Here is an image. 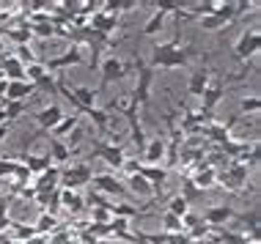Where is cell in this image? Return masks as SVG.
Masks as SVG:
<instances>
[{
    "instance_id": "cell-32",
    "label": "cell",
    "mask_w": 261,
    "mask_h": 244,
    "mask_svg": "<svg viewBox=\"0 0 261 244\" xmlns=\"http://www.w3.org/2000/svg\"><path fill=\"white\" fill-rule=\"evenodd\" d=\"M165 211H168V214H176V217H181V220H185L187 214H190V206H187L185 200L179 198V195H176V198H171V203H168Z\"/></svg>"
},
{
    "instance_id": "cell-21",
    "label": "cell",
    "mask_w": 261,
    "mask_h": 244,
    "mask_svg": "<svg viewBox=\"0 0 261 244\" xmlns=\"http://www.w3.org/2000/svg\"><path fill=\"white\" fill-rule=\"evenodd\" d=\"M50 159H53L55 167L66 165L69 159H72V148H69L63 140H58V137H50Z\"/></svg>"
},
{
    "instance_id": "cell-2",
    "label": "cell",
    "mask_w": 261,
    "mask_h": 244,
    "mask_svg": "<svg viewBox=\"0 0 261 244\" xmlns=\"http://www.w3.org/2000/svg\"><path fill=\"white\" fill-rule=\"evenodd\" d=\"M248 176H250V167H248V165L228 159V162H225V170L217 173V181H220L225 190L237 192V190H242V187L248 184Z\"/></svg>"
},
{
    "instance_id": "cell-4",
    "label": "cell",
    "mask_w": 261,
    "mask_h": 244,
    "mask_svg": "<svg viewBox=\"0 0 261 244\" xmlns=\"http://www.w3.org/2000/svg\"><path fill=\"white\" fill-rule=\"evenodd\" d=\"M91 178H94V173H91V167L83 162V165H74L69 167L66 173H61V190H74L83 184H91Z\"/></svg>"
},
{
    "instance_id": "cell-10",
    "label": "cell",
    "mask_w": 261,
    "mask_h": 244,
    "mask_svg": "<svg viewBox=\"0 0 261 244\" xmlns=\"http://www.w3.org/2000/svg\"><path fill=\"white\" fill-rule=\"evenodd\" d=\"M239 121V115H234V118H231V121L228 124H217V121H209L206 124V127H203L201 132H203V135H206L209 137V140H215V143H228L231 140V127H234V124Z\"/></svg>"
},
{
    "instance_id": "cell-8",
    "label": "cell",
    "mask_w": 261,
    "mask_h": 244,
    "mask_svg": "<svg viewBox=\"0 0 261 244\" xmlns=\"http://www.w3.org/2000/svg\"><path fill=\"white\" fill-rule=\"evenodd\" d=\"M91 157H99L105 159L113 170H121L124 162H126V157H124V148L121 145H108V143H96L94 145V151H91Z\"/></svg>"
},
{
    "instance_id": "cell-25",
    "label": "cell",
    "mask_w": 261,
    "mask_h": 244,
    "mask_svg": "<svg viewBox=\"0 0 261 244\" xmlns=\"http://www.w3.org/2000/svg\"><path fill=\"white\" fill-rule=\"evenodd\" d=\"M3 36L14 39V41H17V47H28V41L33 39V33H31V25L25 22V25H19V27H6Z\"/></svg>"
},
{
    "instance_id": "cell-30",
    "label": "cell",
    "mask_w": 261,
    "mask_h": 244,
    "mask_svg": "<svg viewBox=\"0 0 261 244\" xmlns=\"http://www.w3.org/2000/svg\"><path fill=\"white\" fill-rule=\"evenodd\" d=\"M77 121H80V115H63V121L53 129V137H58V140H61V137H66L72 129H77Z\"/></svg>"
},
{
    "instance_id": "cell-18",
    "label": "cell",
    "mask_w": 261,
    "mask_h": 244,
    "mask_svg": "<svg viewBox=\"0 0 261 244\" xmlns=\"http://www.w3.org/2000/svg\"><path fill=\"white\" fill-rule=\"evenodd\" d=\"M3 77L9 82H22L25 80V64H19L14 55H3Z\"/></svg>"
},
{
    "instance_id": "cell-15",
    "label": "cell",
    "mask_w": 261,
    "mask_h": 244,
    "mask_svg": "<svg viewBox=\"0 0 261 244\" xmlns=\"http://www.w3.org/2000/svg\"><path fill=\"white\" fill-rule=\"evenodd\" d=\"M209 85H212V72H209L206 66H201L198 72L190 74V80H187V94H190V96H201Z\"/></svg>"
},
{
    "instance_id": "cell-47",
    "label": "cell",
    "mask_w": 261,
    "mask_h": 244,
    "mask_svg": "<svg viewBox=\"0 0 261 244\" xmlns=\"http://www.w3.org/2000/svg\"><path fill=\"white\" fill-rule=\"evenodd\" d=\"M0 39H3V30H0Z\"/></svg>"
},
{
    "instance_id": "cell-39",
    "label": "cell",
    "mask_w": 261,
    "mask_h": 244,
    "mask_svg": "<svg viewBox=\"0 0 261 244\" xmlns=\"http://www.w3.org/2000/svg\"><path fill=\"white\" fill-rule=\"evenodd\" d=\"M201 27H203V30H220V27H225V22L220 17L212 14V17H201Z\"/></svg>"
},
{
    "instance_id": "cell-11",
    "label": "cell",
    "mask_w": 261,
    "mask_h": 244,
    "mask_svg": "<svg viewBox=\"0 0 261 244\" xmlns=\"http://www.w3.org/2000/svg\"><path fill=\"white\" fill-rule=\"evenodd\" d=\"M91 184L96 187V192L99 195H129V190H126V184H121L116 176H94L91 178Z\"/></svg>"
},
{
    "instance_id": "cell-24",
    "label": "cell",
    "mask_w": 261,
    "mask_h": 244,
    "mask_svg": "<svg viewBox=\"0 0 261 244\" xmlns=\"http://www.w3.org/2000/svg\"><path fill=\"white\" fill-rule=\"evenodd\" d=\"M129 184H126V190H129V195H138V198H154V192H151V187H149V181H146L143 176H129L126 178Z\"/></svg>"
},
{
    "instance_id": "cell-31",
    "label": "cell",
    "mask_w": 261,
    "mask_h": 244,
    "mask_svg": "<svg viewBox=\"0 0 261 244\" xmlns=\"http://www.w3.org/2000/svg\"><path fill=\"white\" fill-rule=\"evenodd\" d=\"M162 22H165V11L162 9H157L154 11V17L146 22V27H143V36H154L157 30H162Z\"/></svg>"
},
{
    "instance_id": "cell-46",
    "label": "cell",
    "mask_w": 261,
    "mask_h": 244,
    "mask_svg": "<svg viewBox=\"0 0 261 244\" xmlns=\"http://www.w3.org/2000/svg\"><path fill=\"white\" fill-rule=\"evenodd\" d=\"M0 77H3V55H0Z\"/></svg>"
},
{
    "instance_id": "cell-5",
    "label": "cell",
    "mask_w": 261,
    "mask_h": 244,
    "mask_svg": "<svg viewBox=\"0 0 261 244\" xmlns=\"http://www.w3.org/2000/svg\"><path fill=\"white\" fill-rule=\"evenodd\" d=\"M138 176H143L149 181L154 198H160L162 190H165V181H168V167H160V165H140L138 167Z\"/></svg>"
},
{
    "instance_id": "cell-12",
    "label": "cell",
    "mask_w": 261,
    "mask_h": 244,
    "mask_svg": "<svg viewBox=\"0 0 261 244\" xmlns=\"http://www.w3.org/2000/svg\"><path fill=\"white\" fill-rule=\"evenodd\" d=\"M165 151H168V140L165 137H154V140L146 143V148H143V162L140 165H160L162 159H165Z\"/></svg>"
},
{
    "instance_id": "cell-40",
    "label": "cell",
    "mask_w": 261,
    "mask_h": 244,
    "mask_svg": "<svg viewBox=\"0 0 261 244\" xmlns=\"http://www.w3.org/2000/svg\"><path fill=\"white\" fill-rule=\"evenodd\" d=\"M110 220H113V214L108 211V208H94V211H91V222H99V225H108Z\"/></svg>"
},
{
    "instance_id": "cell-37",
    "label": "cell",
    "mask_w": 261,
    "mask_h": 244,
    "mask_svg": "<svg viewBox=\"0 0 261 244\" xmlns=\"http://www.w3.org/2000/svg\"><path fill=\"white\" fill-rule=\"evenodd\" d=\"M0 110H3V118H6V121H11V118H17V115L25 110V102H6Z\"/></svg>"
},
{
    "instance_id": "cell-35",
    "label": "cell",
    "mask_w": 261,
    "mask_h": 244,
    "mask_svg": "<svg viewBox=\"0 0 261 244\" xmlns=\"http://www.w3.org/2000/svg\"><path fill=\"white\" fill-rule=\"evenodd\" d=\"M31 33L39 36V39H50V36L58 33V27H55L53 22H36V25H31Z\"/></svg>"
},
{
    "instance_id": "cell-16",
    "label": "cell",
    "mask_w": 261,
    "mask_h": 244,
    "mask_svg": "<svg viewBox=\"0 0 261 244\" xmlns=\"http://www.w3.org/2000/svg\"><path fill=\"white\" fill-rule=\"evenodd\" d=\"M86 25L91 27V30H96V33H102V36H108L113 27L118 25V17H116V14H105V11L99 9V11H94L91 22H86Z\"/></svg>"
},
{
    "instance_id": "cell-43",
    "label": "cell",
    "mask_w": 261,
    "mask_h": 244,
    "mask_svg": "<svg viewBox=\"0 0 261 244\" xmlns=\"http://www.w3.org/2000/svg\"><path fill=\"white\" fill-rule=\"evenodd\" d=\"M6 90H9V80H6V77H0V99L6 96Z\"/></svg>"
},
{
    "instance_id": "cell-20",
    "label": "cell",
    "mask_w": 261,
    "mask_h": 244,
    "mask_svg": "<svg viewBox=\"0 0 261 244\" xmlns=\"http://www.w3.org/2000/svg\"><path fill=\"white\" fill-rule=\"evenodd\" d=\"M193 184L198 187V190H209V187H215L217 184V167H209L206 162H201L198 165V173H195V178H193Z\"/></svg>"
},
{
    "instance_id": "cell-17",
    "label": "cell",
    "mask_w": 261,
    "mask_h": 244,
    "mask_svg": "<svg viewBox=\"0 0 261 244\" xmlns=\"http://www.w3.org/2000/svg\"><path fill=\"white\" fill-rule=\"evenodd\" d=\"M223 96H225V88L220 85V82H217V85H209L201 94V110H203V113H212V110L223 102Z\"/></svg>"
},
{
    "instance_id": "cell-28",
    "label": "cell",
    "mask_w": 261,
    "mask_h": 244,
    "mask_svg": "<svg viewBox=\"0 0 261 244\" xmlns=\"http://www.w3.org/2000/svg\"><path fill=\"white\" fill-rule=\"evenodd\" d=\"M201 190H198V187H195L193 184V178H185V181H181V192H179V198L181 200H185V203L190 206V203H193V200H198L201 198Z\"/></svg>"
},
{
    "instance_id": "cell-7",
    "label": "cell",
    "mask_w": 261,
    "mask_h": 244,
    "mask_svg": "<svg viewBox=\"0 0 261 244\" xmlns=\"http://www.w3.org/2000/svg\"><path fill=\"white\" fill-rule=\"evenodd\" d=\"M258 47H261V33H258V27H250V30H245L242 36H239L234 50H237L239 60H248V58H253V55L258 52Z\"/></svg>"
},
{
    "instance_id": "cell-9",
    "label": "cell",
    "mask_w": 261,
    "mask_h": 244,
    "mask_svg": "<svg viewBox=\"0 0 261 244\" xmlns=\"http://www.w3.org/2000/svg\"><path fill=\"white\" fill-rule=\"evenodd\" d=\"M83 64V52H80V47H72V50H66V52H61V55H55V58H50L44 64L47 72H61V69H69V66H80Z\"/></svg>"
},
{
    "instance_id": "cell-23",
    "label": "cell",
    "mask_w": 261,
    "mask_h": 244,
    "mask_svg": "<svg viewBox=\"0 0 261 244\" xmlns=\"http://www.w3.org/2000/svg\"><path fill=\"white\" fill-rule=\"evenodd\" d=\"M61 206L66 208L69 214H80L83 208H86V200H83V195L74 192V190H61Z\"/></svg>"
},
{
    "instance_id": "cell-14",
    "label": "cell",
    "mask_w": 261,
    "mask_h": 244,
    "mask_svg": "<svg viewBox=\"0 0 261 244\" xmlns=\"http://www.w3.org/2000/svg\"><path fill=\"white\" fill-rule=\"evenodd\" d=\"M237 214H234V208L231 206H209L206 211H203V222H206L209 228H220L225 225L228 220H234Z\"/></svg>"
},
{
    "instance_id": "cell-1",
    "label": "cell",
    "mask_w": 261,
    "mask_h": 244,
    "mask_svg": "<svg viewBox=\"0 0 261 244\" xmlns=\"http://www.w3.org/2000/svg\"><path fill=\"white\" fill-rule=\"evenodd\" d=\"M190 60V52L187 50H181L179 47V39H173V41H168V44H157L154 47V52H151V69H179V66H185Z\"/></svg>"
},
{
    "instance_id": "cell-34",
    "label": "cell",
    "mask_w": 261,
    "mask_h": 244,
    "mask_svg": "<svg viewBox=\"0 0 261 244\" xmlns=\"http://www.w3.org/2000/svg\"><path fill=\"white\" fill-rule=\"evenodd\" d=\"M162 225H165V233H185V225H181V217H176V214H168L162 217Z\"/></svg>"
},
{
    "instance_id": "cell-36",
    "label": "cell",
    "mask_w": 261,
    "mask_h": 244,
    "mask_svg": "<svg viewBox=\"0 0 261 244\" xmlns=\"http://www.w3.org/2000/svg\"><path fill=\"white\" fill-rule=\"evenodd\" d=\"M217 241L220 244H248V236L234 233V231H220L217 233Z\"/></svg>"
},
{
    "instance_id": "cell-45",
    "label": "cell",
    "mask_w": 261,
    "mask_h": 244,
    "mask_svg": "<svg viewBox=\"0 0 261 244\" xmlns=\"http://www.w3.org/2000/svg\"><path fill=\"white\" fill-rule=\"evenodd\" d=\"M6 135H9V124H0V143H3Z\"/></svg>"
},
{
    "instance_id": "cell-44",
    "label": "cell",
    "mask_w": 261,
    "mask_h": 244,
    "mask_svg": "<svg viewBox=\"0 0 261 244\" xmlns=\"http://www.w3.org/2000/svg\"><path fill=\"white\" fill-rule=\"evenodd\" d=\"M9 211V198H0V217Z\"/></svg>"
},
{
    "instance_id": "cell-42",
    "label": "cell",
    "mask_w": 261,
    "mask_h": 244,
    "mask_svg": "<svg viewBox=\"0 0 261 244\" xmlns=\"http://www.w3.org/2000/svg\"><path fill=\"white\" fill-rule=\"evenodd\" d=\"M11 228H14V220H9V217L3 214V217H0V233H3V231H11Z\"/></svg>"
},
{
    "instance_id": "cell-3",
    "label": "cell",
    "mask_w": 261,
    "mask_h": 244,
    "mask_svg": "<svg viewBox=\"0 0 261 244\" xmlns=\"http://www.w3.org/2000/svg\"><path fill=\"white\" fill-rule=\"evenodd\" d=\"M138 64V80H135V90H132V102L135 104H149V96H151V82H154V69L146 66L143 60H135Z\"/></svg>"
},
{
    "instance_id": "cell-33",
    "label": "cell",
    "mask_w": 261,
    "mask_h": 244,
    "mask_svg": "<svg viewBox=\"0 0 261 244\" xmlns=\"http://www.w3.org/2000/svg\"><path fill=\"white\" fill-rule=\"evenodd\" d=\"M110 214L113 217H121V220H129V217H138V206H126V203H110Z\"/></svg>"
},
{
    "instance_id": "cell-6",
    "label": "cell",
    "mask_w": 261,
    "mask_h": 244,
    "mask_svg": "<svg viewBox=\"0 0 261 244\" xmlns=\"http://www.w3.org/2000/svg\"><path fill=\"white\" fill-rule=\"evenodd\" d=\"M124 77H126V64L118 60L116 55H110V58L102 60V88L99 90L110 88L116 80H124ZM99 90H96V94H99Z\"/></svg>"
},
{
    "instance_id": "cell-29",
    "label": "cell",
    "mask_w": 261,
    "mask_h": 244,
    "mask_svg": "<svg viewBox=\"0 0 261 244\" xmlns=\"http://www.w3.org/2000/svg\"><path fill=\"white\" fill-rule=\"evenodd\" d=\"M83 113H88V115H91V121H94L96 127H99V132H102V135L108 132V127H110V115L105 113V110H99V107H86Z\"/></svg>"
},
{
    "instance_id": "cell-22",
    "label": "cell",
    "mask_w": 261,
    "mask_h": 244,
    "mask_svg": "<svg viewBox=\"0 0 261 244\" xmlns=\"http://www.w3.org/2000/svg\"><path fill=\"white\" fill-rule=\"evenodd\" d=\"M33 82H28V80H22V82H9V90H6V102H25L28 96H33Z\"/></svg>"
},
{
    "instance_id": "cell-27",
    "label": "cell",
    "mask_w": 261,
    "mask_h": 244,
    "mask_svg": "<svg viewBox=\"0 0 261 244\" xmlns=\"http://www.w3.org/2000/svg\"><path fill=\"white\" fill-rule=\"evenodd\" d=\"M33 228H36V233L39 236H47V233H53L55 231V228H58V217H55V214H41V217L36 220V225H33Z\"/></svg>"
},
{
    "instance_id": "cell-41",
    "label": "cell",
    "mask_w": 261,
    "mask_h": 244,
    "mask_svg": "<svg viewBox=\"0 0 261 244\" xmlns=\"http://www.w3.org/2000/svg\"><path fill=\"white\" fill-rule=\"evenodd\" d=\"M258 107H261L258 96H245L242 99V113H258Z\"/></svg>"
},
{
    "instance_id": "cell-26",
    "label": "cell",
    "mask_w": 261,
    "mask_h": 244,
    "mask_svg": "<svg viewBox=\"0 0 261 244\" xmlns=\"http://www.w3.org/2000/svg\"><path fill=\"white\" fill-rule=\"evenodd\" d=\"M11 233H14V239H11V241H17V244H28L31 239H36V236H39L33 225H19V222H14Z\"/></svg>"
},
{
    "instance_id": "cell-38",
    "label": "cell",
    "mask_w": 261,
    "mask_h": 244,
    "mask_svg": "<svg viewBox=\"0 0 261 244\" xmlns=\"http://www.w3.org/2000/svg\"><path fill=\"white\" fill-rule=\"evenodd\" d=\"M33 88H36V90H47V94H58V85H55V80H53L50 72H47L39 82H33Z\"/></svg>"
},
{
    "instance_id": "cell-19",
    "label": "cell",
    "mask_w": 261,
    "mask_h": 244,
    "mask_svg": "<svg viewBox=\"0 0 261 244\" xmlns=\"http://www.w3.org/2000/svg\"><path fill=\"white\" fill-rule=\"evenodd\" d=\"M22 165H25V170L31 173V176H41L44 170H50V167H53V159H50V154H47V157L25 154L22 157Z\"/></svg>"
},
{
    "instance_id": "cell-13",
    "label": "cell",
    "mask_w": 261,
    "mask_h": 244,
    "mask_svg": "<svg viewBox=\"0 0 261 244\" xmlns=\"http://www.w3.org/2000/svg\"><path fill=\"white\" fill-rule=\"evenodd\" d=\"M36 121H39V127L44 129V132H53V129L63 121L61 104H47L44 110H39V113H36Z\"/></svg>"
}]
</instances>
